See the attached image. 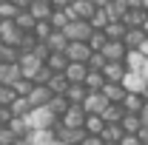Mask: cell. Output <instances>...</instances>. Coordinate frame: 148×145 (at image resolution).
Returning a JSON list of instances; mask_svg holds the SVG:
<instances>
[{
    "instance_id": "obj_13",
    "label": "cell",
    "mask_w": 148,
    "mask_h": 145,
    "mask_svg": "<svg viewBox=\"0 0 148 145\" xmlns=\"http://www.w3.org/2000/svg\"><path fill=\"white\" fill-rule=\"evenodd\" d=\"M103 74H106L108 83H125V77L131 74V68H128V63H108L103 68Z\"/></svg>"
},
{
    "instance_id": "obj_9",
    "label": "cell",
    "mask_w": 148,
    "mask_h": 145,
    "mask_svg": "<svg viewBox=\"0 0 148 145\" xmlns=\"http://www.w3.org/2000/svg\"><path fill=\"white\" fill-rule=\"evenodd\" d=\"M23 80V71H20L17 63H0V85H17Z\"/></svg>"
},
{
    "instance_id": "obj_7",
    "label": "cell",
    "mask_w": 148,
    "mask_h": 145,
    "mask_svg": "<svg viewBox=\"0 0 148 145\" xmlns=\"http://www.w3.org/2000/svg\"><path fill=\"white\" fill-rule=\"evenodd\" d=\"M88 134H86V128H66L63 122L57 125V140L66 145H83V140H86Z\"/></svg>"
},
{
    "instance_id": "obj_44",
    "label": "cell",
    "mask_w": 148,
    "mask_h": 145,
    "mask_svg": "<svg viewBox=\"0 0 148 145\" xmlns=\"http://www.w3.org/2000/svg\"><path fill=\"white\" fill-rule=\"evenodd\" d=\"M32 88H34V83H32V80H26V77H23V80H20L17 85H14L17 97H29V94H32Z\"/></svg>"
},
{
    "instance_id": "obj_39",
    "label": "cell",
    "mask_w": 148,
    "mask_h": 145,
    "mask_svg": "<svg viewBox=\"0 0 148 145\" xmlns=\"http://www.w3.org/2000/svg\"><path fill=\"white\" fill-rule=\"evenodd\" d=\"M14 100H17V91L12 85H0V108H12Z\"/></svg>"
},
{
    "instance_id": "obj_24",
    "label": "cell",
    "mask_w": 148,
    "mask_h": 145,
    "mask_svg": "<svg viewBox=\"0 0 148 145\" xmlns=\"http://www.w3.org/2000/svg\"><path fill=\"white\" fill-rule=\"evenodd\" d=\"M9 128H12L17 137H32V131H34L32 122H29V117H14V120L9 122Z\"/></svg>"
},
{
    "instance_id": "obj_55",
    "label": "cell",
    "mask_w": 148,
    "mask_h": 145,
    "mask_svg": "<svg viewBox=\"0 0 148 145\" xmlns=\"http://www.w3.org/2000/svg\"><path fill=\"white\" fill-rule=\"evenodd\" d=\"M143 97H145V103H148V83H145V88H143Z\"/></svg>"
},
{
    "instance_id": "obj_31",
    "label": "cell",
    "mask_w": 148,
    "mask_h": 145,
    "mask_svg": "<svg viewBox=\"0 0 148 145\" xmlns=\"http://www.w3.org/2000/svg\"><path fill=\"white\" fill-rule=\"evenodd\" d=\"M106 83H108V80H106L103 71H88V77H86V88L88 91H103Z\"/></svg>"
},
{
    "instance_id": "obj_35",
    "label": "cell",
    "mask_w": 148,
    "mask_h": 145,
    "mask_svg": "<svg viewBox=\"0 0 148 145\" xmlns=\"http://www.w3.org/2000/svg\"><path fill=\"white\" fill-rule=\"evenodd\" d=\"M32 111H34V108H32L29 97H17V100L12 103V114H14V117H29Z\"/></svg>"
},
{
    "instance_id": "obj_48",
    "label": "cell",
    "mask_w": 148,
    "mask_h": 145,
    "mask_svg": "<svg viewBox=\"0 0 148 145\" xmlns=\"http://www.w3.org/2000/svg\"><path fill=\"white\" fill-rule=\"evenodd\" d=\"M83 145H106V140H103V137H91V134H88V137L83 140Z\"/></svg>"
},
{
    "instance_id": "obj_25",
    "label": "cell",
    "mask_w": 148,
    "mask_h": 145,
    "mask_svg": "<svg viewBox=\"0 0 148 145\" xmlns=\"http://www.w3.org/2000/svg\"><path fill=\"white\" fill-rule=\"evenodd\" d=\"M103 140H106V145H117L125 140V131H123V125H106V131H103Z\"/></svg>"
},
{
    "instance_id": "obj_33",
    "label": "cell",
    "mask_w": 148,
    "mask_h": 145,
    "mask_svg": "<svg viewBox=\"0 0 148 145\" xmlns=\"http://www.w3.org/2000/svg\"><path fill=\"white\" fill-rule=\"evenodd\" d=\"M51 29L54 31H66L69 29V23H71V17H69V12H60V9H54V14H51Z\"/></svg>"
},
{
    "instance_id": "obj_50",
    "label": "cell",
    "mask_w": 148,
    "mask_h": 145,
    "mask_svg": "<svg viewBox=\"0 0 148 145\" xmlns=\"http://www.w3.org/2000/svg\"><path fill=\"white\" fill-rule=\"evenodd\" d=\"M137 137H140V140H143V145H148V125H143V131H140V134H137Z\"/></svg>"
},
{
    "instance_id": "obj_22",
    "label": "cell",
    "mask_w": 148,
    "mask_h": 145,
    "mask_svg": "<svg viewBox=\"0 0 148 145\" xmlns=\"http://www.w3.org/2000/svg\"><path fill=\"white\" fill-rule=\"evenodd\" d=\"M69 43H71V40L66 37V31H51V37L46 40V46H49L51 51H66V49H69Z\"/></svg>"
},
{
    "instance_id": "obj_56",
    "label": "cell",
    "mask_w": 148,
    "mask_h": 145,
    "mask_svg": "<svg viewBox=\"0 0 148 145\" xmlns=\"http://www.w3.org/2000/svg\"><path fill=\"white\" fill-rule=\"evenodd\" d=\"M32 3H51V0H32Z\"/></svg>"
},
{
    "instance_id": "obj_34",
    "label": "cell",
    "mask_w": 148,
    "mask_h": 145,
    "mask_svg": "<svg viewBox=\"0 0 148 145\" xmlns=\"http://www.w3.org/2000/svg\"><path fill=\"white\" fill-rule=\"evenodd\" d=\"M23 12L17 3H9V0H0V20H17V14Z\"/></svg>"
},
{
    "instance_id": "obj_11",
    "label": "cell",
    "mask_w": 148,
    "mask_h": 145,
    "mask_svg": "<svg viewBox=\"0 0 148 145\" xmlns=\"http://www.w3.org/2000/svg\"><path fill=\"white\" fill-rule=\"evenodd\" d=\"M88 66L86 63H69V68H66V80L71 83V85H86V77H88Z\"/></svg>"
},
{
    "instance_id": "obj_43",
    "label": "cell",
    "mask_w": 148,
    "mask_h": 145,
    "mask_svg": "<svg viewBox=\"0 0 148 145\" xmlns=\"http://www.w3.org/2000/svg\"><path fill=\"white\" fill-rule=\"evenodd\" d=\"M17 140H20V137H17V134H14V131H12L9 125H3V128H0V145H14Z\"/></svg>"
},
{
    "instance_id": "obj_47",
    "label": "cell",
    "mask_w": 148,
    "mask_h": 145,
    "mask_svg": "<svg viewBox=\"0 0 148 145\" xmlns=\"http://www.w3.org/2000/svg\"><path fill=\"white\" fill-rule=\"evenodd\" d=\"M120 145H143V140H140L137 134H125V140H123Z\"/></svg>"
},
{
    "instance_id": "obj_1",
    "label": "cell",
    "mask_w": 148,
    "mask_h": 145,
    "mask_svg": "<svg viewBox=\"0 0 148 145\" xmlns=\"http://www.w3.org/2000/svg\"><path fill=\"white\" fill-rule=\"evenodd\" d=\"M29 122H32L34 131H54V128L60 125V117H57L51 108H34L29 114Z\"/></svg>"
},
{
    "instance_id": "obj_49",
    "label": "cell",
    "mask_w": 148,
    "mask_h": 145,
    "mask_svg": "<svg viewBox=\"0 0 148 145\" xmlns=\"http://www.w3.org/2000/svg\"><path fill=\"white\" fill-rule=\"evenodd\" d=\"M140 120H143V125H148V103L143 105V111H140Z\"/></svg>"
},
{
    "instance_id": "obj_41",
    "label": "cell",
    "mask_w": 148,
    "mask_h": 145,
    "mask_svg": "<svg viewBox=\"0 0 148 145\" xmlns=\"http://www.w3.org/2000/svg\"><path fill=\"white\" fill-rule=\"evenodd\" d=\"M88 46H91V51H103V49L108 46V37H106V31H94L91 40H88Z\"/></svg>"
},
{
    "instance_id": "obj_26",
    "label": "cell",
    "mask_w": 148,
    "mask_h": 145,
    "mask_svg": "<svg viewBox=\"0 0 148 145\" xmlns=\"http://www.w3.org/2000/svg\"><path fill=\"white\" fill-rule=\"evenodd\" d=\"M125 34H128V26L123 20H111V26L106 29V37L108 40H125Z\"/></svg>"
},
{
    "instance_id": "obj_14",
    "label": "cell",
    "mask_w": 148,
    "mask_h": 145,
    "mask_svg": "<svg viewBox=\"0 0 148 145\" xmlns=\"http://www.w3.org/2000/svg\"><path fill=\"white\" fill-rule=\"evenodd\" d=\"M17 66H20V71H23V77H26V80H32V77L37 74V68H40V66H46V63H40L32 51H23V57H20Z\"/></svg>"
},
{
    "instance_id": "obj_2",
    "label": "cell",
    "mask_w": 148,
    "mask_h": 145,
    "mask_svg": "<svg viewBox=\"0 0 148 145\" xmlns=\"http://www.w3.org/2000/svg\"><path fill=\"white\" fill-rule=\"evenodd\" d=\"M91 34H94V26L88 20H71L69 29H66V37H69L71 43H88Z\"/></svg>"
},
{
    "instance_id": "obj_16",
    "label": "cell",
    "mask_w": 148,
    "mask_h": 145,
    "mask_svg": "<svg viewBox=\"0 0 148 145\" xmlns=\"http://www.w3.org/2000/svg\"><path fill=\"white\" fill-rule=\"evenodd\" d=\"M123 43L128 46L131 51H140V49L148 43V29H128V34H125Z\"/></svg>"
},
{
    "instance_id": "obj_28",
    "label": "cell",
    "mask_w": 148,
    "mask_h": 145,
    "mask_svg": "<svg viewBox=\"0 0 148 145\" xmlns=\"http://www.w3.org/2000/svg\"><path fill=\"white\" fill-rule=\"evenodd\" d=\"M143 105H145V97H143V94H128V97L123 100V108L128 111V114H140Z\"/></svg>"
},
{
    "instance_id": "obj_15",
    "label": "cell",
    "mask_w": 148,
    "mask_h": 145,
    "mask_svg": "<svg viewBox=\"0 0 148 145\" xmlns=\"http://www.w3.org/2000/svg\"><path fill=\"white\" fill-rule=\"evenodd\" d=\"M103 94H106V100H108V103H114V105H123V100L128 97V88H125L123 83H106Z\"/></svg>"
},
{
    "instance_id": "obj_27",
    "label": "cell",
    "mask_w": 148,
    "mask_h": 145,
    "mask_svg": "<svg viewBox=\"0 0 148 145\" xmlns=\"http://www.w3.org/2000/svg\"><path fill=\"white\" fill-rule=\"evenodd\" d=\"M14 23H17V29H20V31H26V34H29V31H34V26H37L34 14H32L29 9H23V12L17 14V20H14Z\"/></svg>"
},
{
    "instance_id": "obj_8",
    "label": "cell",
    "mask_w": 148,
    "mask_h": 145,
    "mask_svg": "<svg viewBox=\"0 0 148 145\" xmlns=\"http://www.w3.org/2000/svg\"><path fill=\"white\" fill-rule=\"evenodd\" d=\"M91 46L88 43H69V49H66V57H69V63H86L88 66V60H91Z\"/></svg>"
},
{
    "instance_id": "obj_12",
    "label": "cell",
    "mask_w": 148,
    "mask_h": 145,
    "mask_svg": "<svg viewBox=\"0 0 148 145\" xmlns=\"http://www.w3.org/2000/svg\"><path fill=\"white\" fill-rule=\"evenodd\" d=\"M108 105H111V103L106 100V94H103V91H91V94L86 97V103H83V108L88 111V114H103Z\"/></svg>"
},
{
    "instance_id": "obj_36",
    "label": "cell",
    "mask_w": 148,
    "mask_h": 145,
    "mask_svg": "<svg viewBox=\"0 0 148 145\" xmlns=\"http://www.w3.org/2000/svg\"><path fill=\"white\" fill-rule=\"evenodd\" d=\"M91 26H94V31H106V29L111 26L108 12H106V9H97V14L91 17Z\"/></svg>"
},
{
    "instance_id": "obj_37",
    "label": "cell",
    "mask_w": 148,
    "mask_h": 145,
    "mask_svg": "<svg viewBox=\"0 0 148 145\" xmlns=\"http://www.w3.org/2000/svg\"><path fill=\"white\" fill-rule=\"evenodd\" d=\"M69 80H66V74H54L51 80H49V88H51V94H66L69 91Z\"/></svg>"
},
{
    "instance_id": "obj_10",
    "label": "cell",
    "mask_w": 148,
    "mask_h": 145,
    "mask_svg": "<svg viewBox=\"0 0 148 145\" xmlns=\"http://www.w3.org/2000/svg\"><path fill=\"white\" fill-rule=\"evenodd\" d=\"M51 88L49 85H34L32 94H29V103H32V108H49V103H51Z\"/></svg>"
},
{
    "instance_id": "obj_3",
    "label": "cell",
    "mask_w": 148,
    "mask_h": 145,
    "mask_svg": "<svg viewBox=\"0 0 148 145\" xmlns=\"http://www.w3.org/2000/svg\"><path fill=\"white\" fill-rule=\"evenodd\" d=\"M26 31H20L14 20H0V46H20Z\"/></svg>"
},
{
    "instance_id": "obj_19",
    "label": "cell",
    "mask_w": 148,
    "mask_h": 145,
    "mask_svg": "<svg viewBox=\"0 0 148 145\" xmlns=\"http://www.w3.org/2000/svg\"><path fill=\"white\" fill-rule=\"evenodd\" d=\"M103 131H106V120H103L100 114H88V120H86V134L103 137Z\"/></svg>"
},
{
    "instance_id": "obj_4",
    "label": "cell",
    "mask_w": 148,
    "mask_h": 145,
    "mask_svg": "<svg viewBox=\"0 0 148 145\" xmlns=\"http://www.w3.org/2000/svg\"><path fill=\"white\" fill-rule=\"evenodd\" d=\"M100 54H106V60H108V63H125V60H128V54H131V49L123 43V40H108V46H106Z\"/></svg>"
},
{
    "instance_id": "obj_42",
    "label": "cell",
    "mask_w": 148,
    "mask_h": 145,
    "mask_svg": "<svg viewBox=\"0 0 148 145\" xmlns=\"http://www.w3.org/2000/svg\"><path fill=\"white\" fill-rule=\"evenodd\" d=\"M106 66H108V60H106V54L94 51V54H91V60H88V68H91V71H103Z\"/></svg>"
},
{
    "instance_id": "obj_38",
    "label": "cell",
    "mask_w": 148,
    "mask_h": 145,
    "mask_svg": "<svg viewBox=\"0 0 148 145\" xmlns=\"http://www.w3.org/2000/svg\"><path fill=\"white\" fill-rule=\"evenodd\" d=\"M106 12H108V17H111V20H123L125 14H128V6H125V0H114Z\"/></svg>"
},
{
    "instance_id": "obj_18",
    "label": "cell",
    "mask_w": 148,
    "mask_h": 145,
    "mask_svg": "<svg viewBox=\"0 0 148 145\" xmlns=\"http://www.w3.org/2000/svg\"><path fill=\"white\" fill-rule=\"evenodd\" d=\"M123 85L128 88V94H143V88H145V77H143L140 71H131L128 77H125Z\"/></svg>"
},
{
    "instance_id": "obj_20",
    "label": "cell",
    "mask_w": 148,
    "mask_h": 145,
    "mask_svg": "<svg viewBox=\"0 0 148 145\" xmlns=\"http://www.w3.org/2000/svg\"><path fill=\"white\" fill-rule=\"evenodd\" d=\"M46 66H49L54 74H66V68H69V57H66V51H54V54L49 57Z\"/></svg>"
},
{
    "instance_id": "obj_17",
    "label": "cell",
    "mask_w": 148,
    "mask_h": 145,
    "mask_svg": "<svg viewBox=\"0 0 148 145\" xmlns=\"http://www.w3.org/2000/svg\"><path fill=\"white\" fill-rule=\"evenodd\" d=\"M125 114H128V111L123 108V105H114V103H111V105H108V108H106V111H103L100 117L106 120V125H120Z\"/></svg>"
},
{
    "instance_id": "obj_57",
    "label": "cell",
    "mask_w": 148,
    "mask_h": 145,
    "mask_svg": "<svg viewBox=\"0 0 148 145\" xmlns=\"http://www.w3.org/2000/svg\"><path fill=\"white\" fill-rule=\"evenodd\" d=\"M117 145H120V142H117Z\"/></svg>"
},
{
    "instance_id": "obj_21",
    "label": "cell",
    "mask_w": 148,
    "mask_h": 145,
    "mask_svg": "<svg viewBox=\"0 0 148 145\" xmlns=\"http://www.w3.org/2000/svg\"><path fill=\"white\" fill-rule=\"evenodd\" d=\"M29 12H32V14H34V20L40 23V20H51L54 6H51V3H32V6H29Z\"/></svg>"
},
{
    "instance_id": "obj_29",
    "label": "cell",
    "mask_w": 148,
    "mask_h": 145,
    "mask_svg": "<svg viewBox=\"0 0 148 145\" xmlns=\"http://www.w3.org/2000/svg\"><path fill=\"white\" fill-rule=\"evenodd\" d=\"M120 125H123L125 134H140V131H143V120H140V114H125Z\"/></svg>"
},
{
    "instance_id": "obj_6",
    "label": "cell",
    "mask_w": 148,
    "mask_h": 145,
    "mask_svg": "<svg viewBox=\"0 0 148 145\" xmlns=\"http://www.w3.org/2000/svg\"><path fill=\"white\" fill-rule=\"evenodd\" d=\"M86 120H88V111L83 108V105H71V108L60 117V122L66 128H86Z\"/></svg>"
},
{
    "instance_id": "obj_23",
    "label": "cell",
    "mask_w": 148,
    "mask_h": 145,
    "mask_svg": "<svg viewBox=\"0 0 148 145\" xmlns=\"http://www.w3.org/2000/svg\"><path fill=\"white\" fill-rule=\"evenodd\" d=\"M88 94H91V91L86 88V85H69V91H66V97H69L71 105H83Z\"/></svg>"
},
{
    "instance_id": "obj_5",
    "label": "cell",
    "mask_w": 148,
    "mask_h": 145,
    "mask_svg": "<svg viewBox=\"0 0 148 145\" xmlns=\"http://www.w3.org/2000/svg\"><path fill=\"white\" fill-rule=\"evenodd\" d=\"M66 12H69L71 20H88L91 23V17L97 14V6H94V0H74V6L66 9Z\"/></svg>"
},
{
    "instance_id": "obj_52",
    "label": "cell",
    "mask_w": 148,
    "mask_h": 145,
    "mask_svg": "<svg viewBox=\"0 0 148 145\" xmlns=\"http://www.w3.org/2000/svg\"><path fill=\"white\" fill-rule=\"evenodd\" d=\"M128 9H143V0H125Z\"/></svg>"
},
{
    "instance_id": "obj_46",
    "label": "cell",
    "mask_w": 148,
    "mask_h": 145,
    "mask_svg": "<svg viewBox=\"0 0 148 145\" xmlns=\"http://www.w3.org/2000/svg\"><path fill=\"white\" fill-rule=\"evenodd\" d=\"M51 6L60 9V12H66V9H71V6H74V0H51Z\"/></svg>"
},
{
    "instance_id": "obj_54",
    "label": "cell",
    "mask_w": 148,
    "mask_h": 145,
    "mask_svg": "<svg viewBox=\"0 0 148 145\" xmlns=\"http://www.w3.org/2000/svg\"><path fill=\"white\" fill-rule=\"evenodd\" d=\"M140 74L145 77V83H148V60H145V63H143V68H140Z\"/></svg>"
},
{
    "instance_id": "obj_40",
    "label": "cell",
    "mask_w": 148,
    "mask_h": 145,
    "mask_svg": "<svg viewBox=\"0 0 148 145\" xmlns=\"http://www.w3.org/2000/svg\"><path fill=\"white\" fill-rule=\"evenodd\" d=\"M51 31H54V29H51V23H49V20H40V23L34 26V31H32V34H34L40 43H46V40L51 37Z\"/></svg>"
},
{
    "instance_id": "obj_30",
    "label": "cell",
    "mask_w": 148,
    "mask_h": 145,
    "mask_svg": "<svg viewBox=\"0 0 148 145\" xmlns=\"http://www.w3.org/2000/svg\"><path fill=\"white\" fill-rule=\"evenodd\" d=\"M23 49L20 46H0V63H20Z\"/></svg>"
},
{
    "instance_id": "obj_45",
    "label": "cell",
    "mask_w": 148,
    "mask_h": 145,
    "mask_svg": "<svg viewBox=\"0 0 148 145\" xmlns=\"http://www.w3.org/2000/svg\"><path fill=\"white\" fill-rule=\"evenodd\" d=\"M12 120H14V114H12V108H0V128H3V125H9Z\"/></svg>"
},
{
    "instance_id": "obj_51",
    "label": "cell",
    "mask_w": 148,
    "mask_h": 145,
    "mask_svg": "<svg viewBox=\"0 0 148 145\" xmlns=\"http://www.w3.org/2000/svg\"><path fill=\"white\" fill-rule=\"evenodd\" d=\"M111 3H114V0H94V6H97V9H108Z\"/></svg>"
},
{
    "instance_id": "obj_32",
    "label": "cell",
    "mask_w": 148,
    "mask_h": 145,
    "mask_svg": "<svg viewBox=\"0 0 148 145\" xmlns=\"http://www.w3.org/2000/svg\"><path fill=\"white\" fill-rule=\"evenodd\" d=\"M49 108L54 111L57 117H63L66 111L71 108V103H69V97H66V94H54V97H51V103H49Z\"/></svg>"
},
{
    "instance_id": "obj_53",
    "label": "cell",
    "mask_w": 148,
    "mask_h": 145,
    "mask_svg": "<svg viewBox=\"0 0 148 145\" xmlns=\"http://www.w3.org/2000/svg\"><path fill=\"white\" fill-rule=\"evenodd\" d=\"M14 145H34V140H32V137H20Z\"/></svg>"
}]
</instances>
